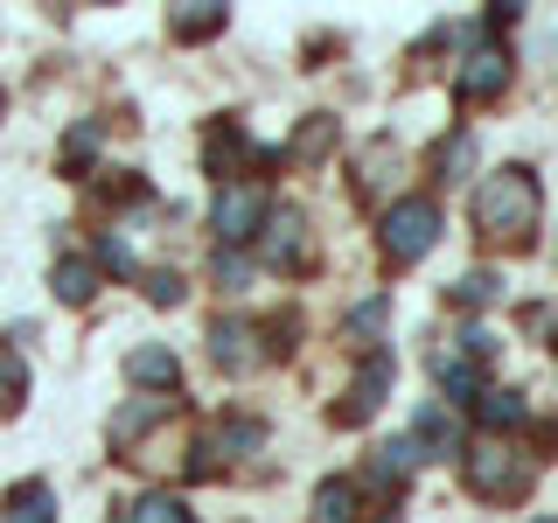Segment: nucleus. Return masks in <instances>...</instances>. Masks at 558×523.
Returning a JSON list of instances; mask_svg holds the SVG:
<instances>
[{"instance_id":"nucleus-1","label":"nucleus","mask_w":558,"mask_h":523,"mask_svg":"<svg viewBox=\"0 0 558 523\" xmlns=\"http://www.w3.org/2000/svg\"><path fill=\"white\" fill-rule=\"evenodd\" d=\"M537 174L531 168H496V174H482V188L468 196V217H475V231L488 238H502V244H523L537 231Z\"/></svg>"},{"instance_id":"nucleus-2","label":"nucleus","mask_w":558,"mask_h":523,"mask_svg":"<svg viewBox=\"0 0 558 523\" xmlns=\"http://www.w3.org/2000/svg\"><path fill=\"white\" fill-rule=\"evenodd\" d=\"M377 244H384V258H391V266H412V258H426L433 244H440V209H433L426 196L391 203V209H384V223H377Z\"/></svg>"},{"instance_id":"nucleus-3","label":"nucleus","mask_w":558,"mask_h":523,"mask_svg":"<svg viewBox=\"0 0 558 523\" xmlns=\"http://www.w3.org/2000/svg\"><path fill=\"white\" fill-rule=\"evenodd\" d=\"M523 475H531V467H523V453H510L502 440H482L475 453H468V488H475V496H517L523 488Z\"/></svg>"},{"instance_id":"nucleus-4","label":"nucleus","mask_w":558,"mask_h":523,"mask_svg":"<svg viewBox=\"0 0 558 523\" xmlns=\"http://www.w3.org/2000/svg\"><path fill=\"white\" fill-rule=\"evenodd\" d=\"M209 223H217V238H223V244L258 238V223H266V196H258L252 182H231V188L217 196V209H209Z\"/></svg>"},{"instance_id":"nucleus-5","label":"nucleus","mask_w":558,"mask_h":523,"mask_svg":"<svg viewBox=\"0 0 558 523\" xmlns=\"http://www.w3.org/2000/svg\"><path fill=\"white\" fill-rule=\"evenodd\" d=\"M502 84H510V49L496 35H482L461 63V98H502Z\"/></svg>"},{"instance_id":"nucleus-6","label":"nucleus","mask_w":558,"mask_h":523,"mask_svg":"<svg viewBox=\"0 0 558 523\" xmlns=\"http://www.w3.org/2000/svg\"><path fill=\"white\" fill-rule=\"evenodd\" d=\"M244 161H272V154H258L252 147V139H244V126H238V119H209V133H203V168L209 174H238Z\"/></svg>"},{"instance_id":"nucleus-7","label":"nucleus","mask_w":558,"mask_h":523,"mask_svg":"<svg viewBox=\"0 0 558 523\" xmlns=\"http://www.w3.org/2000/svg\"><path fill=\"white\" fill-rule=\"evenodd\" d=\"M301 244H307V217H301V209H272L266 238H258V258L279 266V272H293V266H301Z\"/></svg>"},{"instance_id":"nucleus-8","label":"nucleus","mask_w":558,"mask_h":523,"mask_svg":"<svg viewBox=\"0 0 558 523\" xmlns=\"http://www.w3.org/2000/svg\"><path fill=\"white\" fill-rule=\"evenodd\" d=\"M384 391H391V363L377 356L371 370H363V377L342 391V405H336V426H363V418H371V412L384 405Z\"/></svg>"},{"instance_id":"nucleus-9","label":"nucleus","mask_w":558,"mask_h":523,"mask_svg":"<svg viewBox=\"0 0 558 523\" xmlns=\"http://www.w3.org/2000/svg\"><path fill=\"white\" fill-rule=\"evenodd\" d=\"M0 523H57V496H49V482L8 488V510H0Z\"/></svg>"},{"instance_id":"nucleus-10","label":"nucleus","mask_w":558,"mask_h":523,"mask_svg":"<svg viewBox=\"0 0 558 523\" xmlns=\"http://www.w3.org/2000/svg\"><path fill=\"white\" fill-rule=\"evenodd\" d=\"M126 377L133 384H154V391H174V384H182V370H174V356H168L161 342L133 349V356H126Z\"/></svg>"},{"instance_id":"nucleus-11","label":"nucleus","mask_w":558,"mask_h":523,"mask_svg":"<svg viewBox=\"0 0 558 523\" xmlns=\"http://www.w3.org/2000/svg\"><path fill=\"white\" fill-rule=\"evenodd\" d=\"M209 356H217L223 370H252V328H244V321H217V328H209Z\"/></svg>"},{"instance_id":"nucleus-12","label":"nucleus","mask_w":558,"mask_h":523,"mask_svg":"<svg viewBox=\"0 0 558 523\" xmlns=\"http://www.w3.org/2000/svg\"><path fill=\"white\" fill-rule=\"evenodd\" d=\"M49 279H57V301H70V307H84L98 293V266H92V258H57Z\"/></svg>"},{"instance_id":"nucleus-13","label":"nucleus","mask_w":558,"mask_h":523,"mask_svg":"<svg viewBox=\"0 0 558 523\" xmlns=\"http://www.w3.org/2000/svg\"><path fill=\"white\" fill-rule=\"evenodd\" d=\"M475 412H482V426H488V433H517L523 418H531V405H523L517 391H482V398H475Z\"/></svg>"},{"instance_id":"nucleus-14","label":"nucleus","mask_w":558,"mask_h":523,"mask_svg":"<svg viewBox=\"0 0 558 523\" xmlns=\"http://www.w3.org/2000/svg\"><path fill=\"white\" fill-rule=\"evenodd\" d=\"M468 168H475V133H447L433 147V174L440 182H468Z\"/></svg>"},{"instance_id":"nucleus-15","label":"nucleus","mask_w":558,"mask_h":523,"mask_svg":"<svg viewBox=\"0 0 558 523\" xmlns=\"http://www.w3.org/2000/svg\"><path fill=\"white\" fill-rule=\"evenodd\" d=\"M349 516H356V482L349 475L314 488V523H349Z\"/></svg>"},{"instance_id":"nucleus-16","label":"nucleus","mask_w":558,"mask_h":523,"mask_svg":"<svg viewBox=\"0 0 558 523\" xmlns=\"http://www.w3.org/2000/svg\"><path fill=\"white\" fill-rule=\"evenodd\" d=\"M418 447H426V453H453V447H461V426H453L447 405H418Z\"/></svg>"},{"instance_id":"nucleus-17","label":"nucleus","mask_w":558,"mask_h":523,"mask_svg":"<svg viewBox=\"0 0 558 523\" xmlns=\"http://www.w3.org/2000/svg\"><path fill=\"white\" fill-rule=\"evenodd\" d=\"M418 461H426V453H418V440H384V447H377V482H384V488H398Z\"/></svg>"},{"instance_id":"nucleus-18","label":"nucleus","mask_w":558,"mask_h":523,"mask_svg":"<svg viewBox=\"0 0 558 523\" xmlns=\"http://www.w3.org/2000/svg\"><path fill=\"white\" fill-rule=\"evenodd\" d=\"M168 28H174V42H209L223 28V8H174Z\"/></svg>"},{"instance_id":"nucleus-19","label":"nucleus","mask_w":558,"mask_h":523,"mask_svg":"<svg viewBox=\"0 0 558 523\" xmlns=\"http://www.w3.org/2000/svg\"><path fill=\"white\" fill-rule=\"evenodd\" d=\"M496 293H502V279H496V272H461V279L447 287V301H453V307H488Z\"/></svg>"},{"instance_id":"nucleus-20","label":"nucleus","mask_w":558,"mask_h":523,"mask_svg":"<svg viewBox=\"0 0 558 523\" xmlns=\"http://www.w3.org/2000/svg\"><path fill=\"white\" fill-rule=\"evenodd\" d=\"M98 154V126L92 119H77V126H70V139H63V174H84V161H92Z\"/></svg>"},{"instance_id":"nucleus-21","label":"nucleus","mask_w":558,"mask_h":523,"mask_svg":"<svg viewBox=\"0 0 558 523\" xmlns=\"http://www.w3.org/2000/svg\"><path fill=\"white\" fill-rule=\"evenodd\" d=\"M328 147H336V119H307V126L293 133V154H301V161H322Z\"/></svg>"},{"instance_id":"nucleus-22","label":"nucleus","mask_w":558,"mask_h":523,"mask_svg":"<svg viewBox=\"0 0 558 523\" xmlns=\"http://www.w3.org/2000/svg\"><path fill=\"white\" fill-rule=\"evenodd\" d=\"M126 523H196V516H189V510H182L174 496H140Z\"/></svg>"},{"instance_id":"nucleus-23","label":"nucleus","mask_w":558,"mask_h":523,"mask_svg":"<svg viewBox=\"0 0 558 523\" xmlns=\"http://www.w3.org/2000/svg\"><path fill=\"white\" fill-rule=\"evenodd\" d=\"M377 328H384V301L356 307V314H349V328H342V336H349V349H371V342H377Z\"/></svg>"},{"instance_id":"nucleus-24","label":"nucleus","mask_w":558,"mask_h":523,"mask_svg":"<svg viewBox=\"0 0 558 523\" xmlns=\"http://www.w3.org/2000/svg\"><path fill=\"white\" fill-rule=\"evenodd\" d=\"M0 412H22V363L0 356Z\"/></svg>"},{"instance_id":"nucleus-25","label":"nucleus","mask_w":558,"mask_h":523,"mask_svg":"<svg viewBox=\"0 0 558 523\" xmlns=\"http://www.w3.org/2000/svg\"><path fill=\"white\" fill-rule=\"evenodd\" d=\"M154 418H161V405H126V412L112 418V440H133V433H140V426H154Z\"/></svg>"},{"instance_id":"nucleus-26","label":"nucleus","mask_w":558,"mask_h":523,"mask_svg":"<svg viewBox=\"0 0 558 523\" xmlns=\"http://www.w3.org/2000/svg\"><path fill=\"white\" fill-rule=\"evenodd\" d=\"M154 307H182V272H147Z\"/></svg>"},{"instance_id":"nucleus-27","label":"nucleus","mask_w":558,"mask_h":523,"mask_svg":"<svg viewBox=\"0 0 558 523\" xmlns=\"http://www.w3.org/2000/svg\"><path fill=\"white\" fill-rule=\"evenodd\" d=\"M217 279H223V287H244V279H252V266H244L238 252H223V258H217Z\"/></svg>"},{"instance_id":"nucleus-28","label":"nucleus","mask_w":558,"mask_h":523,"mask_svg":"<svg viewBox=\"0 0 558 523\" xmlns=\"http://www.w3.org/2000/svg\"><path fill=\"white\" fill-rule=\"evenodd\" d=\"M98 252H105V266H112V272H133V252H126V244H119V238H105Z\"/></svg>"},{"instance_id":"nucleus-29","label":"nucleus","mask_w":558,"mask_h":523,"mask_svg":"<svg viewBox=\"0 0 558 523\" xmlns=\"http://www.w3.org/2000/svg\"><path fill=\"white\" fill-rule=\"evenodd\" d=\"M537 523H558V516H537Z\"/></svg>"}]
</instances>
